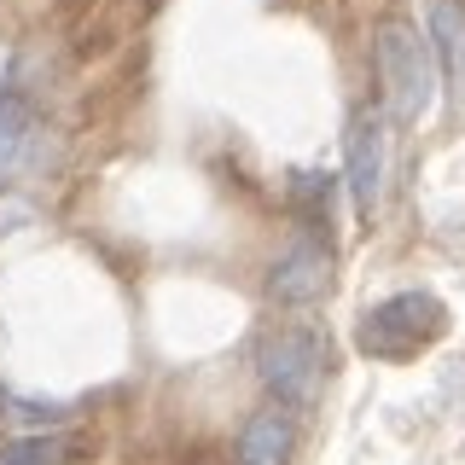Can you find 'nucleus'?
Returning a JSON list of instances; mask_svg holds the SVG:
<instances>
[{"instance_id":"f257e3e1","label":"nucleus","mask_w":465,"mask_h":465,"mask_svg":"<svg viewBox=\"0 0 465 465\" xmlns=\"http://www.w3.org/2000/svg\"><path fill=\"white\" fill-rule=\"evenodd\" d=\"M378 70H384V94L396 123H419L430 111V47L419 41L413 24L390 18L378 29Z\"/></svg>"},{"instance_id":"0eeeda50","label":"nucleus","mask_w":465,"mask_h":465,"mask_svg":"<svg viewBox=\"0 0 465 465\" xmlns=\"http://www.w3.org/2000/svg\"><path fill=\"white\" fill-rule=\"evenodd\" d=\"M29 140H35V111L24 94H0V181L24 163Z\"/></svg>"},{"instance_id":"423d86ee","label":"nucleus","mask_w":465,"mask_h":465,"mask_svg":"<svg viewBox=\"0 0 465 465\" xmlns=\"http://www.w3.org/2000/svg\"><path fill=\"white\" fill-rule=\"evenodd\" d=\"M425 24H430L436 64H442L448 105L465 111V0H425Z\"/></svg>"},{"instance_id":"7ed1b4c3","label":"nucleus","mask_w":465,"mask_h":465,"mask_svg":"<svg viewBox=\"0 0 465 465\" xmlns=\"http://www.w3.org/2000/svg\"><path fill=\"white\" fill-rule=\"evenodd\" d=\"M442 326H448V314L430 291H401V297L367 309V320H361V349L367 355H407V349L430 343Z\"/></svg>"},{"instance_id":"39448f33","label":"nucleus","mask_w":465,"mask_h":465,"mask_svg":"<svg viewBox=\"0 0 465 465\" xmlns=\"http://www.w3.org/2000/svg\"><path fill=\"white\" fill-rule=\"evenodd\" d=\"M331 285V256L320 251L314 239H291L280 256H273V273H268V297L273 302H291V309H302V302L326 297Z\"/></svg>"},{"instance_id":"20e7f679","label":"nucleus","mask_w":465,"mask_h":465,"mask_svg":"<svg viewBox=\"0 0 465 465\" xmlns=\"http://www.w3.org/2000/svg\"><path fill=\"white\" fill-rule=\"evenodd\" d=\"M343 174H349V198H355V210L372 215L378 193H384V116H378V111L349 116V134H343Z\"/></svg>"},{"instance_id":"6e6552de","label":"nucleus","mask_w":465,"mask_h":465,"mask_svg":"<svg viewBox=\"0 0 465 465\" xmlns=\"http://www.w3.org/2000/svg\"><path fill=\"white\" fill-rule=\"evenodd\" d=\"M285 454H291V419L256 413L244 425V465H285Z\"/></svg>"},{"instance_id":"1a4fd4ad","label":"nucleus","mask_w":465,"mask_h":465,"mask_svg":"<svg viewBox=\"0 0 465 465\" xmlns=\"http://www.w3.org/2000/svg\"><path fill=\"white\" fill-rule=\"evenodd\" d=\"M0 465H64V442L58 436H18L0 454Z\"/></svg>"},{"instance_id":"f03ea898","label":"nucleus","mask_w":465,"mask_h":465,"mask_svg":"<svg viewBox=\"0 0 465 465\" xmlns=\"http://www.w3.org/2000/svg\"><path fill=\"white\" fill-rule=\"evenodd\" d=\"M256 367H262V384L273 390L285 407H309L320 396V378H326V343L314 331H273L268 343L256 349Z\"/></svg>"}]
</instances>
